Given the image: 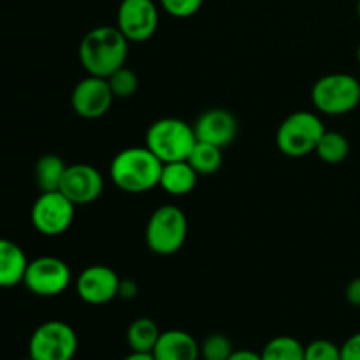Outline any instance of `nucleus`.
Masks as SVG:
<instances>
[{"label": "nucleus", "mask_w": 360, "mask_h": 360, "mask_svg": "<svg viewBox=\"0 0 360 360\" xmlns=\"http://www.w3.org/2000/svg\"><path fill=\"white\" fill-rule=\"evenodd\" d=\"M129 44V39L118 27H95L81 39L79 62L90 76L108 79L115 70L125 65Z\"/></svg>", "instance_id": "nucleus-1"}, {"label": "nucleus", "mask_w": 360, "mask_h": 360, "mask_svg": "<svg viewBox=\"0 0 360 360\" xmlns=\"http://www.w3.org/2000/svg\"><path fill=\"white\" fill-rule=\"evenodd\" d=\"M164 162L148 146H132L120 151L111 162L112 183L125 193H144L160 183Z\"/></svg>", "instance_id": "nucleus-2"}, {"label": "nucleus", "mask_w": 360, "mask_h": 360, "mask_svg": "<svg viewBox=\"0 0 360 360\" xmlns=\"http://www.w3.org/2000/svg\"><path fill=\"white\" fill-rule=\"evenodd\" d=\"M188 236V220L181 207L164 204L151 213L148 220L144 239L155 255H174L183 248Z\"/></svg>", "instance_id": "nucleus-3"}, {"label": "nucleus", "mask_w": 360, "mask_h": 360, "mask_svg": "<svg viewBox=\"0 0 360 360\" xmlns=\"http://www.w3.org/2000/svg\"><path fill=\"white\" fill-rule=\"evenodd\" d=\"M197 143L193 125L179 118H160L146 132V146L164 164L186 160Z\"/></svg>", "instance_id": "nucleus-4"}, {"label": "nucleus", "mask_w": 360, "mask_h": 360, "mask_svg": "<svg viewBox=\"0 0 360 360\" xmlns=\"http://www.w3.org/2000/svg\"><path fill=\"white\" fill-rule=\"evenodd\" d=\"M326 134L322 120L311 111H295L278 127L276 146L290 158H302L315 153L319 141Z\"/></svg>", "instance_id": "nucleus-5"}, {"label": "nucleus", "mask_w": 360, "mask_h": 360, "mask_svg": "<svg viewBox=\"0 0 360 360\" xmlns=\"http://www.w3.org/2000/svg\"><path fill=\"white\" fill-rule=\"evenodd\" d=\"M311 102L322 115H348L360 104V81L347 72L322 76L313 84Z\"/></svg>", "instance_id": "nucleus-6"}, {"label": "nucleus", "mask_w": 360, "mask_h": 360, "mask_svg": "<svg viewBox=\"0 0 360 360\" xmlns=\"http://www.w3.org/2000/svg\"><path fill=\"white\" fill-rule=\"evenodd\" d=\"M76 352V330L62 320L41 323L28 341V357L34 360H72Z\"/></svg>", "instance_id": "nucleus-7"}, {"label": "nucleus", "mask_w": 360, "mask_h": 360, "mask_svg": "<svg viewBox=\"0 0 360 360\" xmlns=\"http://www.w3.org/2000/svg\"><path fill=\"white\" fill-rule=\"evenodd\" d=\"M72 281V273L65 260L58 257H37L28 260L23 285L39 297H55L63 294Z\"/></svg>", "instance_id": "nucleus-8"}, {"label": "nucleus", "mask_w": 360, "mask_h": 360, "mask_svg": "<svg viewBox=\"0 0 360 360\" xmlns=\"http://www.w3.org/2000/svg\"><path fill=\"white\" fill-rule=\"evenodd\" d=\"M76 204L70 202L60 190L41 192L30 211V220L35 231L48 238L63 234L72 225Z\"/></svg>", "instance_id": "nucleus-9"}, {"label": "nucleus", "mask_w": 360, "mask_h": 360, "mask_svg": "<svg viewBox=\"0 0 360 360\" xmlns=\"http://www.w3.org/2000/svg\"><path fill=\"white\" fill-rule=\"evenodd\" d=\"M158 7L153 0H122L116 13V27L129 42H146L158 28Z\"/></svg>", "instance_id": "nucleus-10"}, {"label": "nucleus", "mask_w": 360, "mask_h": 360, "mask_svg": "<svg viewBox=\"0 0 360 360\" xmlns=\"http://www.w3.org/2000/svg\"><path fill=\"white\" fill-rule=\"evenodd\" d=\"M115 95H112L109 81L105 77L90 76L74 86L70 95V104L74 112L84 120H95L104 116L111 109Z\"/></svg>", "instance_id": "nucleus-11"}, {"label": "nucleus", "mask_w": 360, "mask_h": 360, "mask_svg": "<svg viewBox=\"0 0 360 360\" xmlns=\"http://www.w3.org/2000/svg\"><path fill=\"white\" fill-rule=\"evenodd\" d=\"M120 276L111 267L95 264L88 266L76 278V292L86 304L102 306L111 302L120 294Z\"/></svg>", "instance_id": "nucleus-12"}, {"label": "nucleus", "mask_w": 360, "mask_h": 360, "mask_svg": "<svg viewBox=\"0 0 360 360\" xmlns=\"http://www.w3.org/2000/svg\"><path fill=\"white\" fill-rule=\"evenodd\" d=\"M60 192L76 206L91 204L104 192V178L90 164L67 165Z\"/></svg>", "instance_id": "nucleus-13"}, {"label": "nucleus", "mask_w": 360, "mask_h": 360, "mask_svg": "<svg viewBox=\"0 0 360 360\" xmlns=\"http://www.w3.org/2000/svg\"><path fill=\"white\" fill-rule=\"evenodd\" d=\"M197 141L225 148L238 136V120L229 109L213 108L204 111L193 123Z\"/></svg>", "instance_id": "nucleus-14"}, {"label": "nucleus", "mask_w": 360, "mask_h": 360, "mask_svg": "<svg viewBox=\"0 0 360 360\" xmlns=\"http://www.w3.org/2000/svg\"><path fill=\"white\" fill-rule=\"evenodd\" d=\"M155 360H200V345L181 329H169L160 334L153 352Z\"/></svg>", "instance_id": "nucleus-15"}, {"label": "nucleus", "mask_w": 360, "mask_h": 360, "mask_svg": "<svg viewBox=\"0 0 360 360\" xmlns=\"http://www.w3.org/2000/svg\"><path fill=\"white\" fill-rule=\"evenodd\" d=\"M28 259L23 248L14 241L0 238V288H11L23 283Z\"/></svg>", "instance_id": "nucleus-16"}, {"label": "nucleus", "mask_w": 360, "mask_h": 360, "mask_svg": "<svg viewBox=\"0 0 360 360\" xmlns=\"http://www.w3.org/2000/svg\"><path fill=\"white\" fill-rule=\"evenodd\" d=\"M197 178H199V174L188 164V160L169 162V164H164V167H162L158 186L167 193H171V195H188L195 188Z\"/></svg>", "instance_id": "nucleus-17"}, {"label": "nucleus", "mask_w": 360, "mask_h": 360, "mask_svg": "<svg viewBox=\"0 0 360 360\" xmlns=\"http://www.w3.org/2000/svg\"><path fill=\"white\" fill-rule=\"evenodd\" d=\"M160 334V329H158V326L153 320L148 319V316H141V319H136L129 326V330H127V343H129L132 352H137V354H151Z\"/></svg>", "instance_id": "nucleus-18"}, {"label": "nucleus", "mask_w": 360, "mask_h": 360, "mask_svg": "<svg viewBox=\"0 0 360 360\" xmlns=\"http://www.w3.org/2000/svg\"><path fill=\"white\" fill-rule=\"evenodd\" d=\"M67 164L58 155H42L35 164V183L41 192H56L62 185Z\"/></svg>", "instance_id": "nucleus-19"}, {"label": "nucleus", "mask_w": 360, "mask_h": 360, "mask_svg": "<svg viewBox=\"0 0 360 360\" xmlns=\"http://www.w3.org/2000/svg\"><path fill=\"white\" fill-rule=\"evenodd\" d=\"M186 160L195 169L197 174L207 176L220 171L221 164H224V153H221V148L214 146V144L197 141Z\"/></svg>", "instance_id": "nucleus-20"}, {"label": "nucleus", "mask_w": 360, "mask_h": 360, "mask_svg": "<svg viewBox=\"0 0 360 360\" xmlns=\"http://www.w3.org/2000/svg\"><path fill=\"white\" fill-rule=\"evenodd\" d=\"M304 345L292 336H276L264 347L262 360H304Z\"/></svg>", "instance_id": "nucleus-21"}, {"label": "nucleus", "mask_w": 360, "mask_h": 360, "mask_svg": "<svg viewBox=\"0 0 360 360\" xmlns=\"http://www.w3.org/2000/svg\"><path fill=\"white\" fill-rule=\"evenodd\" d=\"M315 153L319 155L320 160L327 162V164H340L350 153V143L341 132L326 130L322 139L319 141Z\"/></svg>", "instance_id": "nucleus-22"}, {"label": "nucleus", "mask_w": 360, "mask_h": 360, "mask_svg": "<svg viewBox=\"0 0 360 360\" xmlns=\"http://www.w3.org/2000/svg\"><path fill=\"white\" fill-rule=\"evenodd\" d=\"M108 81L115 98L132 97L137 91V88H139V77H137V74L134 72L132 69H127L125 65L120 67L118 70H115V72L108 77Z\"/></svg>", "instance_id": "nucleus-23"}, {"label": "nucleus", "mask_w": 360, "mask_h": 360, "mask_svg": "<svg viewBox=\"0 0 360 360\" xmlns=\"http://www.w3.org/2000/svg\"><path fill=\"white\" fill-rule=\"evenodd\" d=\"M234 352L232 341L225 334H211L200 343V359L227 360Z\"/></svg>", "instance_id": "nucleus-24"}, {"label": "nucleus", "mask_w": 360, "mask_h": 360, "mask_svg": "<svg viewBox=\"0 0 360 360\" xmlns=\"http://www.w3.org/2000/svg\"><path fill=\"white\" fill-rule=\"evenodd\" d=\"M304 360H341V348L329 340H315L304 348Z\"/></svg>", "instance_id": "nucleus-25"}, {"label": "nucleus", "mask_w": 360, "mask_h": 360, "mask_svg": "<svg viewBox=\"0 0 360 360\" xmlns=\"http://www.w3.org/2000/svg\"><path fill=\"white\" fill-rule=\"evenodd\" d=\"M158 2L169 16L185 20V18H192L193 14L199 13L204 0H158Z\"/></svg>", "instance_id": "nucleus-26"}, {"label": "nucleus", "mask_w": 360, "mask_h": 360, "mask_svg": "<svg viewBox=\"0 0 360 360\" xmlns=\"http://www.w3.org/2000/svg\"><path fill=\"white\" fill-rule=\"evenodd\" d=\"M340 348L341 360H360V333L352 334Z\"/></svg>", "instance_id": "nucleus-27"}, {"label": "nucleus", "mask_w": 360, "mask_h": 360, "mask_svg": "<svg viewBox=\"0 0 360 360\" xmlns=\"http://www.w3.org/2000/svg\"><path fill=\"white\" fill-rule=\"evenodd\" d=\"M345 297H347V301L350 302L354 308H360V276L354 278V280L347 285Z\"/></svg>", "instance_id": "nucleus-28"}, {"label": "nucleus", "mask_w": 360, "mask_h": 360, "mask_svg": "<svg viewBox=\"0 0 360 360\" xmlns=\"http://www.w3.org/2000/svg\"><path fill=\"white\" fill-rule=\"evenodd\" d=\"M120 297H125V299H134L137 295V285L134 281L125 280L120 283Z\"/></svg>", "instance_id": "nucleus-29"}, {"label": "nucleus", "mask_w": 360, "mask_h": 360, "mask_svg": "<svg viewBox=\"0 0 360 360\" xmlns=\"http://www.w3.org/2000/svg\"><path fill=\"white\" fill-rule=\"evenodd\" d=\"M227 360H262V354L252 350H234Z\"/></svg>", "instance_id": "nucleus-30"}, {"label": "nucleus", "mask_w": 360, "mask_h": 360, "mask_svg": "<svg viewBox=\"0 0 360 360\" xmlns=\"http://www.w3.org/2000/svg\"><path fill=\"white\" fill-rule=\"evenodd\" d=\"M123 360H155V357L151 354H137V352H132V354L127 355Z\"/></svg>", "instance_id": "nucleus-31"}, {"label": "nucleus", "mask_w": 360, "mask_h": 360, "mask_svg": "<svg viewBox=\"0 0 360 360\" xmlns=\"http://www.w3.org/2000/svg\"><path fill=\"white\" fill-rule=\"evenodd\" d=\"M357 16H359V20H360V0L357 2Z\"/></svg>", "instance_id": "nucleus-32"}, {"label": "nucleus", "mask_w": 360, "mask_h": 360, "mask_svg": "<svg viewBox=\"0 0 360 360\" xmlns=\"http://www.w3.org/2000/svg\"><path fill=\"white\" fill-rule=\"evenodd\" d=\"M357 62L360 63V44H359V48H357Z\"/></svg>", "instance_id": "nucleus-33"}, {"label": "nucleus", "mask_w": 360, "mask_h": 360, "mask_svg": "<svg viewBox=\"0 0 360 360\" xmlns=\"http://www.w3.org/2000/svg\"><path fill=\"white\" fill-rule=\"evenodd\" d=\"M21 360H34L32 357H27V359H21Z\"/></svg>", "instance_id": "nucleus-34"}, {"label": "nucleus", "mask_w": 360, "mask_h": 360, "mask_svg": "<svg viewBox=\"0 0 360 360\" xmlns=\"http://www.w3.org/2000/svg\"><path fill=\"white\" fill-rule=\"evenodd\" d=\"M200 360H206V359H200Z\"/></svg>", "instance_id": "nucleus-35"}]
</instances>
